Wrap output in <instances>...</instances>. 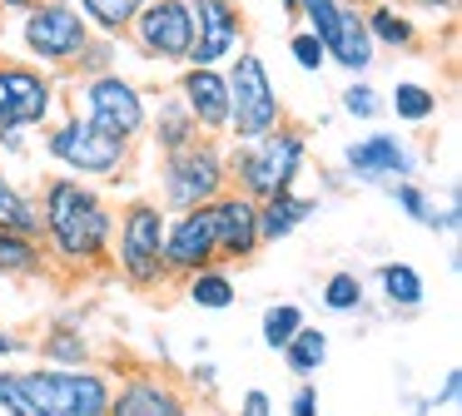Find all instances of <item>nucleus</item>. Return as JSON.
I'll list each match as a JSON object with an SVG mask.
<instances>
[{"label": "nucleus", "mask_w": 462, "mask_h": 416, "mask_svg": "<svg viewBox=\"0 0 462 416\" xmlns=\"http://www.w3.org/2000/svg\"><path fill=\"white\" fill-rule=\"evenodd\" d=\"M55 75L41 65H21V59H0V134L5 129H45L55 114Z\"/></svg>", "instance_id": "10"}, {"label": "nucleus", "mask_w": 462, "mask_h": 416, "mask_svg": "<svg viewBox=\"0 0 462 416\" xmlns=\"http://www.w3.org/2000/svg\"><path fill=\"white\" fill-rule=\"evenodd\" d=\"M279 10H283V15L293 20V10H299V0H279Z\"/></svg>", "instance_id": "42"}, {"label": "nucleus", "mask_w": 462, "mask_h": 416, "mask_svg": "<svg viewBox=\"0 0 462 416\" xmlns=\"http://www.w3.org/2000/svg\"><path fill=\"white\" fill-rule=\"evenodd\" d=\"M224 188H229V154L214 144V134H199L184 149L160 154V208L164 213L214 203Z\"/></svg>", "instance_id": "5"}, {"label": "nucleus", "mask_w": 462, "mask_h": 416, "mask_svg": "<svg viewBox=\"0 0 462 416\" xmlns=\"http://www.w3.org/2000/svg\"><path fill=\"white\" fill-rule=\"evenodd\" d=\"M194 382H199V386H214V382H219V366H214V362H194Z\"/></svg>", "instance_id": "40"}, {"label": "nucleus", "mask_w": 462, "mask_h": 416, "mask_svg": "<svg viewBox=\"0 0 462 416\" xmlns=\"http://www.w3.org/2000/svg\"><path fill=\"white\" fill-rule=\"evenodd\" d=\"M164 208L160 198H130L125 208H115V248L110 263L120 267V277L134 293H154L170 283L164 273Z\"/></svg>", "instance_id": "3"}, {"label": "nucleus", "mask_w": 462, "mask_h": 416, "mask_svg": "<svg viewBox=\"0 0 462 416\" xmlns=\"http://www.w3.org/2000/svg\"><path fill=\"white\" fill-rule=\"evenodd\" d=\"M80 5V15L90 20L95 35L105 40H125V30H130V20L140 15L144 0H75Z\"/></svg>", "instance_id": "27"}, {"label": "nucleus", "mask_w": 462, "mask_h": 416, "mask_svg": "<svg viewBox=\"0 0 462 416\" xmlns=\"http://www.w3.org/2000/svg\"><path fill=\"white\" fill-rule=\"evenodd\" d=\"M194 10V50L189 65H224L244 50V10L239 0H189Z\"/></svg>", "instance_id": "13"}, {"label": "nucleus", "mask_w": 462, "mask_h": 416, "mask_svg": "<svg viewBox=\"0 0 462 416\" xmlns=\"http://www.w3.org/2000/svg\"><path fill=\"white\" fill-rule=\"evenodd\" d=\"M224 65H229L224 69V79H229V129H224V134H234V144L259 139L263 129L289 119L283 95H279V85H273V75H269L259 50H234Z\"/></svg>", "instance_id": "6"}, {"label": "nucleus", "mask_w": 462, "mask_h": 416, "mask_svg": "<svg viewBox=\"0 0 462 416\" xmlns=\"http://www.w3.org/2000/svg\"><path fill=\"white\" fill-rule=\"evenodd\" d=\"M289 59L303 69V75H319V69L328 65V55H323V40L313 35L309 25H299V30L289 35Z\"/></svg>", "instance_id": "34"}, {"label": "nucleus", "mask_w": 462, "mask_h": 416, "mask_svg": "<svg viewBox=\"0 0 462 416\" xmlns=\"http://www.w3.org/2000/svg\"><path fill=\"white\" fill-rule=\"evenodd\" d=\"M303 322H309V317H303L299 303H269V307H263V317H259L263 347H269V352H283V342H289Z\"/></svg>", "instance_id": "29"}, {"label": "nucleus", "mask_w": 462, "mask_h": 416, "mask_svg": "<svg viewBox=\"0 0 462 416\" xmlns=\"http://www.w3.org/2000/svg\"><path fill=\"white\" fill-rule=\"evenodd\" d=\"M174 95L189 109L199 134H224L229 129V79H224L219 65H184Z\"/></svg>", "instance_id": "16"}, {"label": "nucleus", "mask_w": 462, "mask_h": 416, "mask_svg": "<svg viewBox=\"0 0 462 416\" xmlns=\"http://www.w3.org/2000/svg\"><path fill=\"white\" fill-rule=\"evenodd\" d=\"M35 0H0V15H25Z\"/></svg>", "instance_id": "41"}, {"label": "nucleus", "mask_w": 462, "mask_h": 416, "mask_svg": "<svg viewBox=\"0 0 462 416\" xmlns=\"http://www.w3.org/2000/svg\"><path fill=\"white\" fill-rule=\"evenodd\" d=\"M125 35H130L134 50H140L144 59H154V65H189L194 10H189V0H144Z\"/></svg>", "instance_id": "11"}, {"label": "nucleus", "mask_w": 462, "mask_h": 416, "mask_svg": "<svg viewBox=\"0 0 462 416\" xmlns=\"http://www.w3.org/2000/svg\"><path fill=\"white\" fill-rule=\"evenodd\" d=\"M35 203H41V243L51 263L70 267V273H90V267L110 263L115 203L95 184L75 174H55L45 178Z\"/></svg>", "instance_id": "1"}, {"label": "nucleus", "mask_w": 462, "mask_h": 416, "mask_svg": "<svg viewBox=\"0 0 462 416\" xmlns=\"http://www.w3.org/2000/svg\"><path fill=\"white\" fill-rule=\"evenodd\" d=\"M383 109H393L402 124H428V119L438 114V89L422 85V79H398Z\"/></svg>", "instance_id": "28"}, {"label": "nucleus", "mask_w": 462, "mask_h": 416, "mask_svg": "<svg viewBox=\"0 0 462 416\" xmlns=\"http://www.w3.org/2000/svg\"><path fill=\"white\" fill-rule=\"evenodd\" d=\"M289 416H319V392H313L309 382L293 392V402H289Z\"/></svg>", "instance_id": "37"}, {"label": "nucleus", "mask_w": 462, "mask_h": 416, "mask_svg": "<svg viewBox=\"0 0 462 416\" xmlns=\"http://www.w3.org/2000/svg\"><path fill=\"white\" fill-rule=\"evenodd\" d=\"M343 164L363 178V184H398V178L418 174V154L402 144L398 134H363L343 149Z\"/></svg>", "instance_id": "17"}, {"label": "nucleus", "mask_w": 462, "mask_h": 416, "mask_svg": "<svg viewBox=\"0 0 462 416\" xmlns=\"http://www.w3.org/2000/svg\"><path fill=\"white\" fill-rule=\"evenodd\" d=\"M25 352V342L11 332V327H0V362H11V357H21Z\"/></svg>", "instance_id": "39"}, {"label": "nucleus", "mask_w": 462, "mask_h": 416, "mask_svg": "<svg viewBox=\"0 0 462 416\" xmlns=\"http://www.w3.org/2000/svg\"><path fill=\"white\" fill-rule=\"evenodd\" d=\"M184 297L194 307H204V312H229L239 303V287H234V273L224 263H209V267L184 277Z\"/></svg>", "instance_id": "22"}, {"label": "nucleus", "mask_w": 462, "mask_h": 416, "mask_svg": "<svg viewBox=\"0 0 462 416\" xmlns=\"http://www.w3.org/2000/svg\"><path fill=\"white\" fill-rule=\"evenodd\" d=\"M0 416H51L25 386V372L0 366Z\"/></svg>", "instance_id": "31"}, {"label": "nucleus", "mask_w": 462, "mask_h": 416, "mask_svg": "<svg viewBox=\"0 0 462 416\" xmlns=\"http://www.w3.org/2000/svg\"><path fill=\"white\" fill-rule=\"evenodd\" d=\"M303 164H309V134H303L299 124H273L263 129L259 139H244V144H234L229 154V184L239 188V194H249L254 203H263V198H279L289 194L293 184H299Z\"/></svg>", "instance_id": "2"}, {"label": "nucleus", "mask_w": 462, "mask_h": 416, "mask_svg": "<svg viewBox=\"0 0 462 416\" xmlns=\"http://www.w3.org/2000/svg\"><path fill=\"white\" fill-rule=\"evenodd\" d=\"M90 40L95 30L75 0H35L21 15V50L41 69H75Z\"/></svg>", "instance_id": "7"}, {"label": "nucleus", "mask_w": 462, "mask_h": 416, "mask_svg": "<svg viewBox=\"0 0 462 416\" xmlns=\"http://www.w3.org/2000/svg\"><path fill=\"white\" fill-rule=\"evenodd\" d=\"M209 263H219L209 203L180 208V213L164 218V273H170V277H189V273H199V267H209Z\"/></svg>", "instance_id": "12"}, {"label": "nucleus", "mask_w": 462, "mask_h": 416, "mask_svg": "<svg viewBox=\"0 0 462 416\" xmlns=\"http://www.w3.org/2000/svg\"><path fill=\"white\" fill-rule=\"evenodd\" d=\"M323 55H328V65L348 69L353 79L373 69V55H378V45H373L368 25H363V5H353V0H343V5H338V15H333L328 35H323Z\"/></svg>", "instance_id": "18"}, {"label": "nucleus", "mask_w": 462, "mask_h": 416, "mask_svg": "<svg viewBox=\"0 0 462 416\" xmlns=\"http://www.w3.org/2000/svg\"><path fill=\"white\" fill-rule=\"evenodd\" d=\"M25 386H31V396L51 416H105L115 376L100 372L95 362H85V366H51V362H41V366L25 372Z\"/></svg>", "instance_id": "9"}, {"label": "nucleus", "mask_w": 462, "mask_h": 416, "mask_svg": "<svg viewBox=\"0 0 462 416\" xmlns=\"http://www.w3.org/2000/svg\"><path fill=\"white\" fill-rule=\"evenodd\" d=\"M0 228L41 238V203H35V194L25 184H15L5 164H0Z\"/></svg>", "instance_id": "21"}, {"label": "nucleus", "mask_w": 462, "mask_h": 416, "mask_svg": "<svg viewBox=\"0 0 462 416\" xmlns=\"http://www.w3.org/2000/svg\"><path fill=\"white\" fill-rule=\"evenodd\" d=\"M283 362H289L293 376H319V366L328 362V332L303 322L299 332L283 342Z\"/></svg>", "instance_id": "26"}, {"label": "nucleus", "mask_w": 462, "mask_h": 416, "mask_svg": "<svg viewBox=\"0 0 462 416\" xmlns=\"http://www.w3.org/2000/svg\"><path fill=\"white\" fill-rule=\"evenodd\" d=\"M234 416H273V396L263 392V386H249V392L239 396V411Z\"/></svg>", "instance_id": "36"}, {"label": "nucleus", "mask_w": 462, "mask_h": 416, "mask_svg": "<svg viewBox=\"0 0 462 416\" xmlns=\"http://www.w3.org/2000/svg\"><path fill=\"white\" fill-rule=\"evenodd\" d=\"M378 293L388 307H402V312H418L422 297H428V283L412 263H378Z\"/></svg>", "instance_id": "24"}, {"label": "nucleus", "mask_w": 462, "mask_h": 416, "mask_svg": "<svg viewBox=\"0 0 462 416\" xmlns=\"http://www.w3.org/2000/svg\"><path fill=\"white\" fill-rule=\"evenodd\" d=\"M343 114H348V119H378L383 114V95L358 75L348 89H343Z\"/></svg>", "instance_id": "35"}, {"label": "nucleus", "mask_w": 462, "mask_h": 416, "mask_svg": "<svg viewBox=\"0 0 462 416\" xmlns=\"http://www.w3.org/2000/svg\"><path fill=\"white\" fill-rule=\"evenodd\" d=\"M319 213V198L309 194H279V198H263L259 203V238L263 243H283V238H293L309 218Z\"/></svg>", "instance_id": "19"}, {"label": "nucleus", "mask_w": 462, "mask_h": 416, "mask_svg": "<svg viewBox=\"0 0 462 416\" xmlns=\"http://www.w3.org/2000/svg\"><path fill=\"white\" fill-rule=\"evenodd\" d=\"M363 25H368V35H373L378 50H418V40H422L412 10H402L398 0H378V5H368L363 10Z\"/></svg>", "instance_id": "20"}, {"label": "nucleus", "mask_w": 462, "mask_h": 416, "mask_svg": "<svg viewBox=\"0 0 462 416\" xmlns=\"http://www.w3.org/2000/svg\"><path fill=\"white\" fill-rule=\"evenodd\" d=\"M363 297H368V287H363V277L353 273V267H338V273L323 277V307H328V312L348 317L363 307Z\"/></svg>", "instance_id": "30"}, {"label": "nucleus", "mask_w": 462, "mask_h": 416, "mask_svg": "<svg viewBox=\"0 0 462 416\" xmlns=\"http://www.w3.org/2000/svg\"><path fill=\"white\" fill-rule=\"evenodd\" d=\"M150 139H154V149L160 154H170V149H184L189 139H199V129H194V119H189V109L180 104V95H164L160 99V114H150Z\"/></svg>", "instance_id": "23"}, {"label": "nucleus", "mask_w": 462, "mask_h": 416, "mask_svg": "<svg viewBox=\"0 0 462 416\" xmlns=\"http://www.w3.org/2000/svg\"><path fill=\"white\" fill-rule=\"evenodd\" d=\"M45 263H51V258H45L41 238L0 228V277H35V273H45Z\"/></svg>", "instance_id": "25"}, {"label": "nucleus", "mask_w": 462, "mask_h": 416, "mask_svg": "<svg viewBox=\"0 0 462 416\" xmlns=\"http://www.w3.org/2000/svg\"><path fill=\"white\" fill-rule=\"evenodd\" d=\"M105 416H189V396L164 372H130L110 386Z\"/></svg>", "instance_id": "15"}, {"label": "nucleus", "mask_w": 462, "mask_h": 416, "mask_svg": "<svg viewBox=\"0 0 462 416\" xmlns=\"http://www.w3.org/2000/svg\"><path fill=\"white\" fill-rule=\"evenodd\" d=\"M383 188H388V198L412 218V223L438 228V203L428 198V188H422V184H412V178H398V184H383Z\"/></svg>", "instance_id": "33"}, {"label": "nucleus", "mask_w": 462, "mask_h": 416, "mask_svg": "<svg viewBox=\"0 0 462 416\" xmlns=\"http://www.w3.org/2000/svg\"><path fill=\"white\" fill-rule=\"evenodd\" d=\"M75 114H85L95 129L134 144V139L144 134V124H150V99H144V89L134 85L130 75H120V69H90V75L75 85Z\"/></svg>", "instance_id": "8"}, {"label": "nucleus", "mask_w": 462, "mask_h": 416, "mask_svg": "<svg viewBox=\"0 0 462 416\" xmlns=\"http://www.w3.org/2000/svg\"><path fill=\"white\" fill-rule=\"evenodd\" d=\"M130 149L125 139L95 129L85 114H60L45 124V158H51L60 174H75V178H120L130 168Z\"/></svg>", "instance_id": "4"}, {"label": "nucleus", "mask_w": 462, "mask_h": 416, "mask_svg": "<svg viewBox=\"0 0 462 416\" xmlns=\"http://www.w3.org/2000/svg\"><path fill=\"white\" fill-rule=\"evenodd\" d=\"M41 362H51V366H85V362H90V342H85L80 332H70V327H55V332H45V342H41Z\"/></svg>", "instance_id": "32"}, {"label": "nucleus", "mask_w": 462, "mask_h": 416, "mask_svg": "<svg viewBox=\"0 0 462 416\" xmlns=\"http://www.w3.org/2000/svg\"><path fill=\"white\" fill-rule=\"evenodd\" d=\"M402 10H422V15H452L457 0H398Z\"/></svg>", "instance_id": "38"}, {"label": "nucleus", "mask_w": 462, "mask_h": 416, "mask_svg": "<svg viewBox=\"0 0 462 416\" xmlns=\"http://www.w3.org/2000/svg\"><path fill=\"white\" fill-rule=\"evenodd\" d=\"M209 218H214L219 263H249V258L263 248V238H259V203H254L249 194L224 188V194L209 203Z\"/></svg>", "instance_id": "14"}]
</instances>
